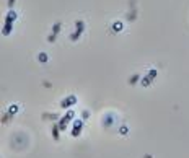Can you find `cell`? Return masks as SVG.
Instances as JSON below:
<instances>
[{"mask_svg":"<svg viewBox=\"0 0 189 158\" xmlns=\"http://www.w3.org/2000/svg\"><path fill=\"white\" fill-rule=\"evenodd\" d=\"M74 116H75V114H74V111H68L67 114H65L64 118L60 119V122H59V127H60V130H65V129H67V124H68V122L72 121V119H74Z\"/></svg>","mask_w":189,"mask_h":158,"instance_id":"cell-1","label":"cell"},{"mask_svg":"<svg viewBox=\"0 0 189 158\" xmlns=\"http://www.w3.org/2000/svg\"><path fill=\"white\" fill-rule=\"evenodd\" d=\"M82 129H83V122L80 121V119H77V121L74 122V129H72V135L74 137H78L82 132Z\"/></svg>","mask_w":189,"mask_h":158,"instance_id":"cell-2","label":"cell"},{"mask_svg":"<svg viewBox=\"0 0 189 158\" xmlns=\"http://www.w3.org/2000/svg\"><path fill=\"white\" fill-rule=\"evenodd\" d=\"M75 101H77V96H75V95H70L68 98H65L64 101L60 103V106H62V108H68V106H72Z\"/></svg>","mask_w":189,"mask_h":158,"instance_id":"cell-3","label":"cell"},{"mask_svg":"<svg viewBox=\"0 0 189 158\" xmlns=\"http://www.w3.org/2000/svg\"><path fill=\"white\" fill-rule=\"evenodd\" d=\"M155 75H157V70H150V73L142 80V85H143V87H149V85L152 83V80H153V77H155Z\"/></svg>","mask_w":189,"mask_h":158,"instance_id":"cell-4","label":"cell"},{"mask_svg":"<svg viewBox=\"0 0 189 158\" xmlns=\"http://www.w3.org/2000/svg\"><path fill=\"white\" fill-rule=\"evenodd\" d=\"M18 109H20L18 104H12V106L8 108V116H13L15 112H18Z\"/></svg>","mask_w":189,"mask_h":158,"instance_id":"cell-5","label":"cell"},{"mask_svg":"<svg viewBox=\"0 0 189 158\" xmlns=\"http://www.w3.org/2000/svg\"><path fill=\"white\" fill-rule=\"evenodd\" d=\"M59 132H60V127L59 126H54L52 127V135H54V139H56V140H59Z\"/></svg>","mask_w":189,"mask_h":158,"instance_id":"cell-6","label":"cell"},{"mask_svg":"<svg viewBox=\"0 0 189 158\" xmlns=\"http://www.w3.org/2000/svg\"><path fill=\"white\" fill-rule=\"evenodd\" d=\"M38 59H39V62H47V56H46V54H39Z\"/></svg>","mask_w":189,"mask_h":158,"instance_id":"cell-7","label":"cell"},{"mask_svg":"<svg viewBox=\"0 0 189 158\" xmlns=\"http://www.w3.org/2000/svg\"><path fill=\"white\" fill-rule=\"evenodd\" d=\"M114 29H116V31H119V29H122V23H114Z\"/></svg>","mask_w":189,"mask_h":158,"instance_id":"cell-8","label":"cell"},{"mask_svg":"<svg viewBox=\"0 0 189 158\" xmlns=\"http://www.w3.org/2000/svg\"><path fill=\"white\" fill-rule=\"evenodd\" d=\"M119 130H121V134H122V135H126V134H127V127H126V126H122Z\"/></svg>","mask_w":189,"mask_h":158,"instance_id":"cell-9","label":"cell"}]
</instances>
